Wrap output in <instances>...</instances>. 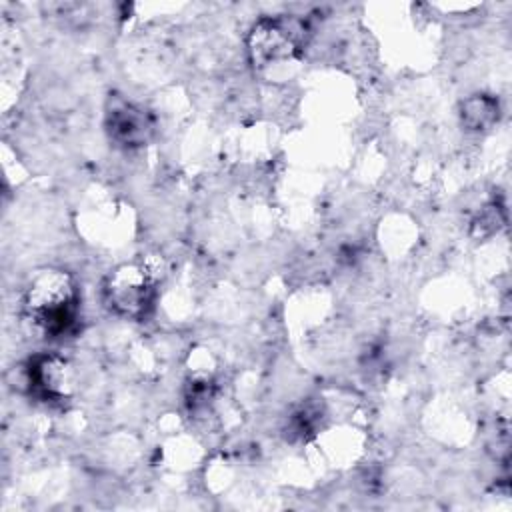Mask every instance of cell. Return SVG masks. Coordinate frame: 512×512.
Returning <instances> with one entry per match:
<instances>
[{
  "mask_svg": "<svg viewBox=\"0 0 512 512\" xmlns=\"http://www.w3.org/2000/svg\"><path fill=\"white\" fill-rule=\"evenodd\" d=\"M76 304L74 282L60 270L40 272L32 280L24 300L28 322L48 338L62 336L70 330L76 320Z\"/></svg>",
  "mask_w": 512,
  "mask_h": 512,
  "instance_id": "cell-1",
  "label": "cell"
},
{
  "mask_svg": "<svg viewBox=\"0 0 512 512\" xmlns=\"http://www.w3.org/2000/svg\"><path fill=\"white\" fill-rule=\"evenodd\" d=\"M110 306L128 318H140L152 304L150 272L140 266L118 268L106 286Z\"/></svg>",
  "mask_w": 512,
  "mask_h": 512,
  "instance_id": "cell-2",
  "label": "cell"
},
{
  "mask_svg": "<svg viewBox=\"0 0 512 512\" xmlns=\"http://www.w3.org/2000/svg\"><path fill=\"white\" fill-rule=\"evenodd\" d=\"M298 50V36L284 20H260L248 36V54L256 68L288 60Z\"/></svg>",
  "mask_w": 512,
  "mask_h": 512,
  "instance_id": "cell-3",
  "label": "cell"
},
{
  "mask_svg": "<svg viewBox=\"0 0 512 512\" xmlns=\"http://www.w3.org/2000/svg\"><path fill=\"white\" fill-rule=\"evenodd\" d=\"M108 132L122 146H142L152 136V122L142 108L120 100L108 110Z\"/></svg>",
  "mask_w": 512,
  "mask_h": 512,
  "instance_id": "cell-4",
  "label": "cell"
},
{
  "mask_svg": "<svg viewBox=\"0 0 512 512\" xmlns=\"http://www.w3.org/2000/svg\"><path fill=\"white\" fill-rule=\"evenodd\" d=\"M30 386L42 400H60L68 394V370L64 360L42 356L30 366Z\"/></svg>",
  "mask_w": 512,
  "mask_h": 512,
  "instance_id": "cell-5",
  "label": "cell"
},
{
  "mask_svg": "<svg viewBox=\"0 0 512 512\" xmlns=\"http://www.w3.org/2000/svg\"><path fill=\"white\" fill-rule=\"evenodd\" d=\"M498 100L490 94H474L462 102L460 118L470 130H486L498 120Z\"/></svg>",
  "mask_w": 512,
  "mask_h": 512,
  "instance_id": "cell-6",
  "label": "cell"
}]
</instances>
